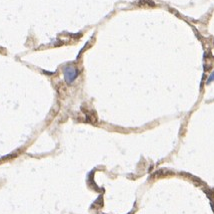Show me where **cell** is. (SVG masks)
Listing matches in <instances>:
<instances>
[{
  "mask_svg": "<svg viewBox=\"0 0 214 214\" xmlns=\"http://www.w3.org/2000/svg\"><path fill=\"white\" fill-rule=\"evenodd\" d=\"M65 78L67 80V82H72V81L76 78L77 76V72L73 67H68L65 70Z\"/></svg>",
  "mask_w": 214,
  "mask_h": 214,
  "instance_id": "6da1fadb",
  "label": "cell"
},
{
  "mask_svg": "<svg viewBox=\"0 0 214 214\" xmlns=\"http://www.w3.org/2000/svg\"><path fill=\"white\" fill-rule=\"evenodd\" d=\"M213 80H214V73H213V74H211V76H210V77H209V79H208L207 82H208V83H210L211 81H213Z\"/></svg>",
  "mask_w": 214,
  "mask_h": 214,
  "instance_id": "7a4b0ae2",
  "label": "cell"
}]
</instances>
